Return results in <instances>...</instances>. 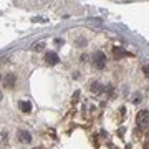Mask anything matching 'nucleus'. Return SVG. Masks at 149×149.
Instances as JSON below:
<instances>
[{"label":"nucleus","instance_id":"1","mask_svg":"<svg viewBox=\"0 0 149 149\" xmlns=\"http://www.w3.org/2000/svg\"><path fill=\"white\" fill-rule=\"evenodd\" d=\"M136 123H138L139 129L143 133H149V111H146V109L139 111L138 118H136Z\"/></svg>","mask_w":149,"mask_h":149},{"label":"nucleus","instance_id":"2","mask_svg":"<svg viewBox=\"0 0 149 149\" xmlns=\"http://www.w3.org/2000/svg\"><path fill=\"white\" fill-rule=\"evenodd\" d=\"M91 58H93V65H95L98 70H103L106 66V55L103 53V52H95Z\"/></svg>","mask_w":149,"mask_h":149},{"label":"nucleus","instance_id":"3","mask_svg":"<svg viewBox=\"0 0 149 149\" xmlns=\"http://www.w3.org/2000/svg\"><path fill=\"white\" fill-rule=\"evenodd\" d=\"M17 139H18L22 144H30L32 143V134L28 133L27 129H18V131H17Z\"/></svg>","mask_w":149,"mask_h":149},{"label":"nucleus","instance_id":"4","mask_svg":"<svg viewBox=\"0 0 149 149\" xmlns=\"http://www.w3.org/2000/svg\"><path fill=\"white\" fill-rule=\"evenodd\" d=\"M15 81H17L15 74H13V73H7V74H5V78H3V86L10 90V88H13V85H15Z\"/></svg>","mask_w":149,"mask_h":149},{"label":"nucleus","instance_id":"5","mask_svg":"<svg viewBox=\"0 0 149 149\" xmlns=\"http://www.w3.org/2000/svg\"><path fill=\"white\" fill-rule=\"evenodd\" d=\"M45 61H47L48 65H56L60 61V58L55 52H47V53H45Z\"/></svg>","mask_w":149,"mask_h":149},{"label":"nucleus","instance_id":"6","mask_svg":"<svg viewBox=\"0 0 149 149\" xmlns=\"http://www.w3.org/2000/svg\"><path fill=\"white\" fill-rule=\"evenodd\" d=\"M18 108H20V111L25 113V114L32 113V103L30 101H20L18 103Z\"/></svg>","mask_w":149,"mask_h":149},{"label":"nucleus","instance_id":"7","mask_svg":"<svg viewBox=\"0 0 149 149\" xmlns=\"http://www.w3.org/2000/svg\"><path fill=\"white\" fill-rule=\"evenodd\" d=\"M113 53H114V56H119V58H121V56H131V53H129V52H124V50H123L121 47L118 48V47H114V50H113Z\"/></svg>","mask_w":149,"mask_h":149},{"label":"nucleus","instance_id":"8","mask_svg":"<svg viewBox=\"0 0 149 149\" xmlns=\"http://www.w3.org/2000/svg\"><path fill=\"white\" fill-rule=\"evenodd\" d=\"M103 91V86L100 85V83H93L91 85V93H95V95H100Z\"/></svg>","mask_w":149,"mask_h":149},{"label":"nucleus","instance_id":"9","mask_svg":"<svg viewBox=\"0 0 149 149\" xmlns=\"http://www.w3.org/2000/svg\"><path fill=\"white\" fill-rule=\"evenodd\" d=\"M143 71H144V74L149 78V65H144V68H143Z\"/></svg>","mask_w":149,"mask_h":149},{"label":"nucleus","instance_id":"10","mask_svg":"<svg viewBox=\"0 0 149 149\" xmlns=\"http://www.w3.org/2000/svg\"><path fill=\"white\" fill-rule=\"evenodd\" d=\"M134 103H139L141 101V95H139V93H136V95H134V100H133Z\"/></svg>","mask_w":149,"mask_h":149},{"label":"nucleus","instance_id":"11","mask_svg":"<svg viewBox=\"0 0 149 149\" xmlns=\"http://www.w3.org/2000/svg\"><path fill=\"white\" fill-rule=\"evenodd\" d=\"M43 47H45V43H37V45H35V50H42Z\"/></svg>","mask_w":149,"mask_h":149},{"label":"nucleus","instance_id":"12","mask_svg":"<svg viewBox=\"0 0 149 149\" xmlns=\"http://www.w3.org/2000/svg\"><path fill=\"white\" fill-rule=\"evenodd\" d=\"M144 149H149V139H146V143H144Z\"/></svg>","mask_w":149,"mask_h":149},{"label":"nucleus","instance_id":"13","mask_svg":"<svg viewBox=\"0 0 149 149\" xmlns=\"http://www.w3.org/2000/svg\"><path fill=\"white\" fill-rule=\"evenodd\" d=\"M2 98H3V95H2V91H0V101H2Z\"/></svg>","mask_w":149,"mask_h":149},{"label":"nucleus","instance_id":"14","mask_svg":"<svg viewBox=\"0 0 149 149\" xmlns=\"http://www.w3.org/2000/svg\"><path fill=\"white\" fill-rule=\"evenodd\" d=\"M0 80H2V76H0Z\"/></svg>","mask_w":149,"mask_h":149}]
</instances>
